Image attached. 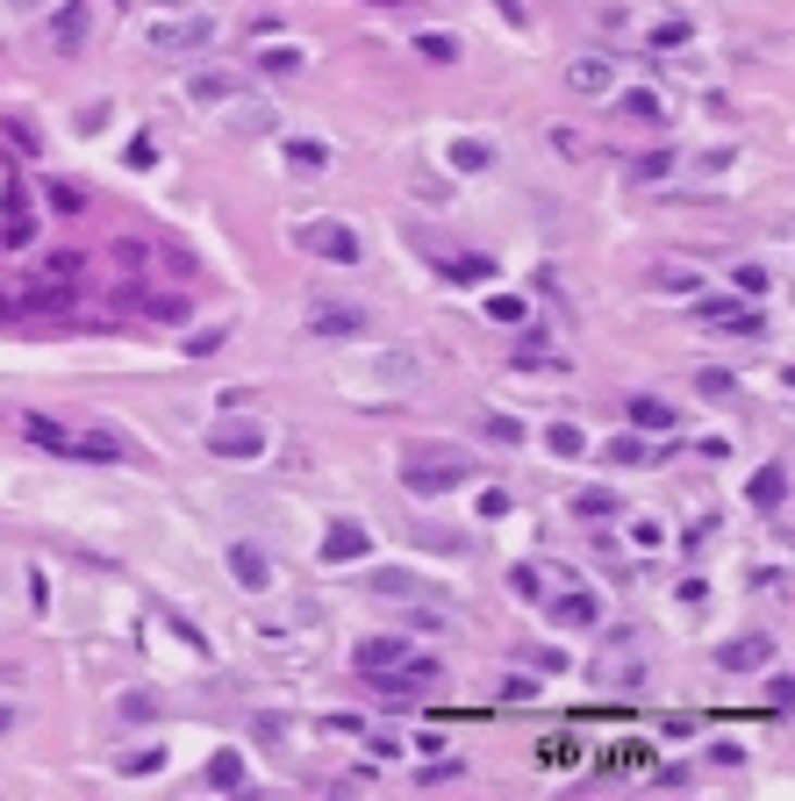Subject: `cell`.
<instances>
[{
	"mask_svg": "<svg viewBox=\"0 0 795 801\" xmlns=\"http://www.w3.org/2000/svg\"><path fill=\"white\" fill-rule=\"evenodd\" d=\"M208 43H215V22H208V15L158 22V29H151V51H208Z\"/></svg>",
	"mask_w": 795,
	"mask_h": 801,
	"instance_id": "obj_5",
	"label": "cell"
},
{
	"mask_svg": "<svg viewBox=\"0 0 795 801\" xmlns=\"http://www.w3.org/2000/svg\"><path fill=\"white\" fill-rule=\"evenodd\" d=\"M573 515H588V523H603V515H617V495H581V501H573Z\"/></svg>",
	"mask_w": 795,
	"mask_h": 801,
	"instance_id": "obj_32",
	"label": "cell"
},
{
	"mask_svg": "<svg viewBox=\"0 0 795 801\" xmlns=\"http://www.w3.org/2000/svg\"><path fill=\"white\" fill-rule=\"evenodd\" d=\"M703 323H717V329H738V337H760V315H745V308H731V301H703Z\"/></svg>",
	"mask_w": 795,
	"mask_h": 801,
	"instance_id": "obj_12",
	"label": "cell"
},
{
	"mask_svg": "<svg viewBox=\"0 0 795 801\" xmlns=\"http://www.w3.org/2000/svg\"><path fill=\"white\" fill-rule=\"evenodd\" d=\"M365 587H373V595H395V601L423 595V580H415V573H401V565H381V573H365Z\"/></svg>",
	"mask_w": 795,
	"mask_h": 801,
	"instance_id": "obj_14",
	"label": "cell"
},
{
	"mask_svg": "<svg viewBox=\"0 0 795 801\" xmlns=\"http://www.w3.org/2000/svg\"><path fill=\"white\" fill-rule=\"evenodd\" d=\"M8 8H15V15H29V8H44V0H8Z\"/></svg>",
	"mask_w": 795,
	"mask_h": 801,
	"instance_id": "obj_41",
	"label": "cell"
},
{
	"mask_svg": "<svg viewBox=\"0 0 795 801\" xmlns=\"http://www.w3.org/2000/svg\"><path fill=\"white\" fill-rule=\"evenodd\" d=\"M459 479H473V459L467 451H451V443H415L409 459H401V487L409 495H445V487H459Z\"/></svg>",
	"mask_w": 795,
	"mask_h": 801,
	"instance_id": "obj_1",
	"label": "cell"
},
{
	"mask_svg": "<svg viewBox=\"0 0 795 801\" xmlns=\"http://www.w3.org/2000/svg\"><path fill=\"white\" fill-rule=\"evenodd\" d=\"M229 129L237 137H273V108H259V101H244L237 115H229Z\"/></svg>",
	"mask_w": 795,
	"mask_h": 801,
	"instance_id": "obj_17",
	"label": "cell"
},
{
	"mask_svg": "<svg viewBox=\"0 0 795 801\" xmlns=\"http://www.w3.org/2000/svg\"><path fill=\"white\" fill-rule=\"evenodd\" d=\"M295 243H301L309 258H330V265H359V258H365L359 229H351V222H337V215H315V222H301V229H295Z\"/></svg>",
	"mask_w": 795,
	"mask_h": 801,
	"instance_id": "obj_3",
	"label": "cell"
},
{
	"mask_svg": "<svg viewBox=\"0 0 795 801\" xmlns=\"http://www.w3.org/2000/svg\"><path fill=\"white\" fill-rule=\"evenodd\" d=\"M767 287H774V279H767L760 265H745V273H738V293H767Z\"/></svg>",
	"mask_w": 795,
	"mask_h": 801,
	"instance_id": "obj_37",
	"label": "cell"
},
{
	"mask_svg": "<svg viewBox=\"0 0 795 801\" xmlns=\"http://www.w3.org/2000/svg\"><path fill=\"white\" fill-rule=\"evenodd\" d=\"M0 243H36V208H29V187H22V172L0 179Z\"/></svg>",
	"mask_w": 795,
	"mask_h": 801,
	"instance_id": "obj_4",
	"label": "cell"
},
{
	"mask_svg": "<svg viewBox=\"0 0 795 801\" xmlns=\"http://www.w3.org/2000/svg\"><path fill=\"white\" fill-rule=\"evenodd\" d=\"M415 537H423L431 551H467V537H451V529H415Z\"/></svg>",
	"mask_w": 795,
	"mask_h": 801,
	"instance_id": "obj_34",
	"label": "cell"
},
{
	"mask_svg": "<svg viewBox=\"0 0 795 801\" xmlns=\"http://www.w3.org/2000/svg\"><path fill=\"white\" fill-rule=\"evenodd\" d=\"M653 279H659V293H695L688 273H653Z\"/></svg>",
	"mask_w": 795,
	"mask_h": 801,
	"instance_id": "obj_38",
	"label": "cell"
},
{
	"mask_svg": "<svg viewBox=\"0 0 795 801\" xmlns=\"http://www.w3.org/2000/svg\"><path fill=\"white\" fill-rule=\"evenodd\" d=\"M501 694H509V701H531L537 680H531V673H509V680H501Z\"/></svg>",
	"mask_w": 795,
	"mask_h": 801,
	"instance_id": "obj_36",
	"label": "cell"
},
{
	"mask_svg": "<svg viewBox=\"0 0 795 801\" xmlns=\"http://www.w3.org/2000/svg\"><path fill=\"white\" fill-rule=\"evenodd\" d=\"M631 423L653 429V437H667V429H674V409H667V401H631Z\"/></svg>",
	"mask_w": 795,
	"mask_h": 801,
	"instance_id": "obj_19",
	"label": "cell"
},
{
	"mask_svg": "<svg viewBox=\"0 0 795 801\" xmlns=\"http://www.w3.org/2000/svg\"><path fill=\"white\" fill-rule=\"evenodd\" d=\"M229 93H237V79H223V72H201V79H194V101H229Z\"/></svg>",
	"mask_w": 795,
	"mask_h": 801,
	"instance_id": "obj_28",
	"label": "cell"
},
{
	"mask_svg": "<svg viewBox=\"0 0 795 801\" xmlns=\"http://www.w3.org/2000/svg\"><path fill=\"white\" fill-rule=\"evenodd\" d=\"M451 165H459V172H487V165H495V151H487V143H451Z\"/></svg>",
	"mask_w": 795,
	"mask_h": 801,
	"instance_id": "obj_26",
	"label": "cell"
},
{
	"mask_svg": "<svg viewBox=\"0 0 795 801\" xmlns=\"http://www.w3.org/2000/svg\"><path fill=\"white\" fill-rule=\"evenodd\" d=\"M259 72L287 79V72H301V51H295V43H265V51H259Z\"/></svg>",
	"mask_w": 795,
	"mask_h": 801,
	"instance_id": "obj_21",
	"label": "cell"
},
{
	"mask_svg": "<svg viewBox=\"0 0 795 801\" xmlns=\"http://www.w3.org/2000/svg\"><path fill=\"white\" fill-rule=\"evenodd\" d=\"M695 387H703V393H731V373H709V365H703V373H695Z\"/></svg>",
	"mask_w": 795,
	"mask_h": 801,
	"instance_id": "obj_39",
	"label": "cell"
},
{
	"mask_svg": "<svg viewBox=\"0 0 795 801\" xmlns=\"http://www.w3.org/2000/svg\"><path fill=\"white\" fill-rule=\"evenodd\" d=\"M22 437L44 443V451H65V459H79V429H58L51 415H22Z\"/></svg>",
	"mask_w": 795,
	"mask_h": 801,
	"instance_id": "obj_10",
	"label": "cell"
},
{
	"mask_svg": "<svg viewBox=\"0 0 795 801\" xmlns=\"http://www.w3.org/2000/svg\"><path fill=\"white\" fill-rule=\"evenodd\" d=\"M165 766V751H129V759H122V773H158Z\"/></svg>",
	"mask_w": 795,
	"mask_h": 801,
	"instance_id": "obj_35",
	"label": "cell"
},
{
	"mask_svg": "<svg viewBox=\"0 0 795 801\" xmlns=\"http://www.w3.org/2000/svg\"><path fill=\"white\" fill-rule=\"evenodd\" d=\"M415 58H431V65H459V36H445V29L415 36Z\"/></svg>",
	"mask_w": 795,
	"mask_h": 801,
	"instance_id": "obj_18",
	"label": "cell"
},
{
	"mask_svg": "<svg viewBox=\"0 0 795 801\" xmlns=\"http://www.w3.org/2000/svg\"><path fill=\"white\" fill-rule=\"evenodd\" d=\"M501 15H509V22H523V0H501Z\"/></svg>",
	"mask_w": 795,
	"mask_h": 801,
	"instance_id": "obj_40",
	"label": "cell"
},
{
	"mask_svg": "<svg viewBox=\"0 0 795 801\" xmlns=\"http://www.w3.org/2000/svg\"><path fill=\"white\" fill-rule=\"evenodd\" d=\"M487 437H495V443H523V423H509V415H487Z\"/></svg>",
	"mask_w": 795,
	"mask_h": 801,
	"instance_id": "obj_33",
	"label": "cell"
},
{
	"mask_svg": "<svg viewBox=\"0 0 795 801\" xmlns=\"http://www.w3.org/2000/svg\"><path fill=\"white\" fill-rule=\"evenodd\" d=\"M623 115L631 122H667V101H659V93H623Z\"/></svg>",
	"mask_w": 795,
	"mask_h": 801,
	"instance_id": "obj_25",
	"label": "cell"
},
{
	"mask_svg": "<svg viewBox=\"0 0 795 801\" xmlns=\"http://www.w3.org/2000/svg\"><path fill=\"white\" fill-rule=\"evenodd\" d=\"M781 495H788V465H767V473H753V501H760V509H781Z\"/></svg>",
	"mask_w": 795,
	"mask_h": 801,
	"instance_id": "obj_16",
	"label": "cell"
},
{
	"mask_svg": "<svg viewBox=\"0 0 795 801\" xmlns=\"http://www.w3.org/2000/svg\"><path fill=\"white\" fill-rule=\"evenodd\" d=\"M545 443H552L559 459H581V451H588V437H581L573 423H552V429H545Z\"/></svg>",
	"mask_w": 795,
	"mask_h": 801,
	"instance_id": "obj_24",
	"label": "cell"
},
{
	"mask_svg": "<svg viewBox=\"0 0 795 801\" xmlns=\"http://www.w3.org/2000/svg\"><path fill=\"white\" fill-rule=\"evenodd\" d=\"M552 615H559V623H595V595H567V601H552Z\"/></svg>",
	"mask_w": 795,
	"mask_h": 801,
	"instance_id": "obj_27",
	"label": "cell"
},
{
	"mask_svg": "<svg viewBox=\"0 0 795 801\" xmlns=\"http://www.w3.org/2000/svg\"><path fill=\"white\" fill-rule=\"evenodd\" d=\"M129 301H137L144 315H158V323H173V315H179V293H129Z\"/></svg>",
	"mask_w": 795,
	"mask_h": 801,
	"instance_id": "obj_29",
	"label": "cell"
},
{
	"mask_svg": "<svg viewBox=\"0 0 795 801\" xmlns=\"http://www.w3.org/2000/svg\"><path fill=\"white\" fill-rule=\"evenodd\" d=\"M208 459H223V465H251V459H265V423L259 415H223V423L208 429Z\"/></svg>",
	"mask_w": 795,
	"mask_h": 801,
	"instance_id": "obj_2",
	"label": "cell"
},
{
	"mask_svg": "<svg viewBox=\"0 0 795 801\" xmlns=\"http://www.w3.org/2000/svg\"><path fill=\"white\" fill-rule=\"evenodd\" d=\"M401 659H409V637H395V630H381V637L359 644V673H395Z\"/></svg>",
	"mask_w": 795,
	"mask_h": 801,
	"instance_id": "obj_9",
	"label": "cell"
},
{
	"mask_svg": "<svg viewBox=\"0 0 795 801\" xmlns=\"http://www.w3.org/2000/svg\"><path fill=\"white\" fill-rule=\"evenodd\" d=\"M58 43H65V51H79V43H87V0H72L65 15H58Z\"/></svg>",
	"mask_w": 795,
	"mask_h": 801,
	"instance_id": "obj_20",
	"label": "cell"
},
{
	"mask_svg": "<svg viewBox=\"0 0 795 801\" xmlns=\"http://www.w3.org/2000/svg\"><path fill=\"white\" fill-rule=\"evenodd\" d=\"M208 787H244V759H237V751H215V759H208Z\"/></svg>",
	"mask_w": 795,
	"mask_h": 801,
	"instance_id": "obj_23",
	"label": "cell"
},
{
	"mask_svg": "<svg viewBox=\"0 0 795 801\" xmlns=\"http://www.w3.org/2000/svg\"><path fill=\"white\" fill-rule=\"evenodd\" d=\"M309 337H315V343L365 337V308H309Z\"/></svg>",
	"mask_w": 795,
	"mask_h": 801,
	"instance_id": "obj_6",
	"label": "cell"
},
{
	"mask_svg": "<svg viewBox=\"0 0 795 801\" xmlns=\"http://www.w3.org/2000/svg\"><path fill=\"white\" fill-rule=\"evenodd\" d=\"M415 251L431 258V265H437V273H445V279H459V287H481V279H495V265H487V258H459V251H437V243H423V237H415Z\"/></svg>",
	"mask_w": 795,
	"mask_h": 801,
	"instance_id": "obj_7",
	"label": "cell"
},
{
	"mask_svg": "<svg viewBox=\"0 0 795 801\" xmlns=\"http://www.w3.org/2000/svg\"><path fill=\"white\" fill-rule=\"evenodd\" d=\"M717 665H724V673H753V665H767V637H724V644H717Z\"/></svg>",
	"mask_w": 795,
	"mask_h": 801,
	"instance_id": "obj_11",
	"label": "cell"
},
{
	"mask_svg": "<svg viewBox=\"0 0 795 801\" xmlns=\"http://www.w3.org/2000/svg\"><path fill=\"white\" fill-rule=\"evenodd\" d=\"M359 551H365V529L359 523H337V529H330V545H323V559L345 565V559H359Z\"/></svg>",
	"mask_w": 795,
	"mask_h": 801,
	"instance_id": "obj_15",
	"label": "cell"
},
{
	"mask_svg": "<svg viewBox=\"0 0 795 801\" xmlns=\"http://www.w3.org/2000/svg\"><path fill=\"white\" fill-rule=\"evenodd\" d=\"M609 459H617V465H653V451H645L638 437H617V443H609Z\"/></svg>",
	"mask_w": 795,
	"mask_h": 801,
	"instance_id": "obj_31",
	"label": "cell"
},
{
	"mask_svg": "<svg viewBox=\"0 0 795 801\" xmlns=\"http://www.w3.org/2000/svg\"><path fill=\"white\" fill-rule=\"evenodd\" d=\"M287 165H295V172H323L330 151H323V143H309V137H287Z\"/></svg>",
	"mask_w": 795,
	"mask_h": 801,
	"instance_id": "obj_22",
	"label": "cell"
},
{
	"mask_svg": "<svg viewBox=\"0 0 795 801\" xmlns=\"http://www.w3.org/2000/svg\"><path fill=\"white\" fill-rule=\"evenodd\" d=\"M365 8H415V0H365Z\"/></svg>",
	"mask_w": 795,
	"mask_h": 801,
	"instance_id": "obj_42",
	"label": "cell"
},
{
	"mask_svg": "<svg viewBox=\"0 0 795 801\" xmlns=\"http://www.w3.org/2000/svg\"><path fill=\"white\" fill-rule=\"evenodd\" d=\"M229 580L259 595V587H273V559H265L259 545H229Z\"/></svg>",
	"mask_w": 795,
	"mask_h": 801,
	"instance_id": "obj_8",
	"label": "cell"
},
{
	"mask_svg": "<svg viewBox=\"0 0 795 801\" xmlns=\"http://www.w3.org/2000/svg\"><path fill=\"white\" fill-rule=\"evenodd\" d=\"M567 86H573V93H609V58H573Z\"/></svg>",
	"mask_w": 795,
	"mask_h": 801,
	"instance_id": "obj_13",
	"label": "cell"
},
{
	"mask_svg": "<svg viewBox=\"0 0 795 801\" xmlns=\"http://www.w3.org/2000/svg\"><path fill=\"white\" fill-rule=\"evenodd\" d=\"M223 343H229V329H194V337H187V359H215Z\"/></svg>",
	"mask_w": 795,
	"mask_h": 801,
	"instance_id": "obj_30",
	"label": "cell"
}]
</instances>
